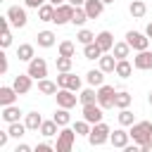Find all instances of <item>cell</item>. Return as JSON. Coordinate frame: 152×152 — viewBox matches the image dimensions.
Here are the masks:
<instances>
[{
    "label": "cell",
    "instance_id": "obj_25",
    "mask_svg": "<svg viewBox=\"0 0 152 152\" xmlns=\"http://www.w3.org/2000/svg\"><path fill=\"white\" fill-rule=\"evenodd\" d=\"M36 38H38V45H40V48H52V45L57 43V36H55L52 31H48V28H45V31H38Z\"/></svg>",
    "mask_w": 152,
    "mask_h": 152
},
{
    "label": "cell",
    "instance_id": "obj_44",
    "mask_svg": "<svg viewBox=\"0 0 152 152\" xmlns=\"http://www.w3.org/2000/svg\"><path fill=\"white\" fill-rule=\"evenodd\" d=\"M7 66H10V64H7V55H5V52H0V74H5V71H7Z\"/></svg>",
    "mask_w": 152,
    "mask_h": 152
},
{
    "label": "cell",
    "instance_id": "obj_22",
    "mask_svg": "<svg viewBox=\"0 0 152 152\" xmlns=\"http://www.w3.org/2000/svg\"><path fill=\"white\" fill-rule=\"evenodd\" d=\"M97 62H100V69H102L104 74H114V69H116V62H119V59H116L114 55H107V52H104Z\"/></svg>",
    "mask_w": 152,
    "mask_h": 152
},
{
    "label": "cell",
    "instance_id": "obj_2",
    "mask_svg": "<svg viewBox=\"0 0 152 152\" xmlns=\"http://www.w3.org/2000/svg\"><path fill=\"white\" fill-rule=\"evenodd\" d=\"M128 133H131L135 145H142V142L152 140V121H135Z\"/></svg>",
    "mask_w": 152,
    "mask_h": 152
},
{
    "label": "cell",
    "instance_id": "obj_41",
    "mask_svg": "<svg viewBox=\"0 0 152 152\" xmlns=\"http://www.w3.org/2000/svg\"><path fill=\"white\" fill-rule=\"evenodd\" d=\"M0 45H2V50L12 45V33H10V31H2V38H0Z\"/></svg>",
    "mask_w": 152,
    "mask_h": 152
},
{
    "label": "cell",
    "instance_id": "obj_12",
    "mask_svg": "<svg viewBox=\"0 0 152 152\" xmlns=\"http://www.w3.org/2000/svg\"><path fill=\"white\" fill-rule=\"evenodd\" d=\"M133 66L140 69V71H152V52L150 50H140L133 57Z\"/></svg>",
    "mask_w": 152,
    "mask_h": 152
},
{
    "label": "cell",
    "instance_id": "obj_47",
    "mask_svg": "<svg viewBox=\"0 0 152 152\" xmlns=\"http://www.w3.org/2000/svg\"><path fill=\"white\" fill-rule=\"evenodd\" d=\"M14 152H31V147H28L26 142H19V145L14 147Z\"/></svg>",
    "mask_w": 152,
    "mask_h": 152
},
{
    "label": "cell",
    "instance_id": "obj_10",
    "mask_svg": "<svg viewBox=\"0 0 152 152\" xmlns=\"http://www.w3.org/2000/svg\"><path fill=\"white\" fill-rule=\"evenodd\" d=\"M81 112H83V119H86V121H90V124H100V121H102V116H104V114H102L104 109H102L97 102L83 104V109H81Z\"/></svg>",
    "mask_w": 152,
    "mask_h": 152
},
{
    "label": "cell",
    "instance_id": "obj_11",
    "mask_svg": "<svg viewBox=\"0 0 152 152\" xmlns=\"http://www.w3.org/2000/svg\"><path fill=\"white\" fill-rule=\"evenodd\" d=\"M33 76L31 74H19V76H14V81H12V86H14V90L19 93V95H26L28 90H31V86H33Z\"/></svg>",
    "mask_w": 152,
    "mask_h": 152
},
{
    "label": "cell",
    "instance_id": "obj_52",
    "mask_svg": "<svg viewBox=\"0 0 152 152\" xmlns=\"http://www.w3.org/2000/svg\"><path fill=\"white\" fill-rule=\"evenodd\" d=\"M147 102H150V104H152V90H150V95H147Z\"/></svg>",
    "mask_w": 152,
    "mask_h": 152
},
{
    "label": "cell",
    "instance_id": "obj_29",
    "mask_svg": "<svg viewBox=\"0 0 152 152\" xmlns=\"http://www.w3.org/2000/svg\"><path fill=\"white\" fill-rule=\"evenodd\" d=\"M78 102L81 104H90V102H97V90L90 86V88H83L78 90Z\"/></svg>",
    "mask_w": 152,
    "mask_h": 152
},
{
    "label": "cell",
    "instance_id": "obj_27",
    "mask_svg": "<svg viewBox=\"0 0 152 152\" xmlns=\"http://www.w3.org/2000/svg\"><path fill=\"white\" fill-rule=\"evenodd\" d=\"M133 69H135V66H133L128 59H119V62H116V69H114V74H116V76H121V78H131Z\"/></svg>",
    "mask_w": 152,
    "mask_h": 152
},
{
    "label": "cell",
    "instance_id": "obj_6",
    "mask_svg": "<svg viewBox=\"0 0 152 152\" xmlns=\"http://www.w3.org/2000/svg\"><path fill=\"white\" fill-rule=\"evenodd\" d=\"M7 19L12 21V26H14V28H24V26H26V21H28L26 10H24V7H19V5L7 7Z\"/></svg>",
    "mask_w": 152,
    "mask_h": 152
},
{
    "label": "cell",
    "instance_id": "obj_16",
    "mask_svg": "<svg viewBox=\"0 0 152 152\" xmlns=\"http://www.w3.org/2000/svg\"><path fill=\"white\" fill-rule=\"evenodd\" d=\"M59 128H62V126H59L55 119H48V121L43 119V124H40L38 133H40V135H45V138H52V135H57V133H59Z\"/></svg>",
    "mask_w": 152,
    "mask_h": 152
},
{
    "label": "cell",
    "instance_id": "obj_38",
    "mask_svg": "<svg viewBox=\"0 0 152 152\" xmlns=\"http://www.w3.org/2000/svg\"><path fill=\"white\" fill-rule=\"evenodd\" d=\"M74 52H76L74 40H62V43H59V55H64V57H74Z\"/></svg>",
    "mask_w": 152,
    "mask_h": 152
},
{
    "label": "cell",
    "instance_id": "obj_30",
    "mask_svg": "<svg viewBox=\"0 0 152 152\" xmlns=\"http://www.w3.org/2000/svg\"><path fill=\"white\" fill-rule=\"evenodd\" d=\"M131 102H133L131 93H126V90H116V97H114V107H116V109H126V107H131Z\"/></svg>",
    "mask_w": 152,
    "mask_h": 152
},
{
    "label": "cell",
    "instance_id": "obj_3",
    "mask_svg": "<svg viewBox=\"0 0 152 152\" xmlns=\"http://www.w3.org/2000/svg\"><path fill=\"white\" fill-rule=\"evenodd\" d=\"M76 135H78V133H76L74 128L62 126V128H59V133H57V145H55V150H57V152H69V150L74 147Z\"/></svg>",
    "mask_w": 152,
    "mask_h": 152
},
{
    "label": "cell",
    "instance_id": "obj_50",
    "mask_svg": "<svg viewBox=\"0 0 152 152\" xmlns=\"http://www.w3.org/2000/svg\"><path fill=\"white\" fill-rule=\"evenodd\" d=\"M145 33H147V36H150V38H152V21H150V24H147V28H145Z\"/></svg>",
    "mask_w": 152,
    "mask_h": 152
},
{
    "label": "cell",
    "instance_id": "obj_14",
    "mask_svg": "<svg viewBox=\"0 0 152 152\" xmlns=\"http://www.w3.org/2000/svg\"><path fill=\"white\" fill-rule=\"evenodd\" d=\"M21 114H24V112H21L17 104H7V107H2V112H0V116H2L5 124H14V121H19Z\"/></svg>",
    "mask_w": 152,
    "mask_h": 152
},
{
    "label": "cell",
    "instance_id": "obj_19",
    "mask_svg": "<svg viewBox=\"0 0 152 152\" xmlns=\"http://www.w3.org/2000/svg\"><path fill=\"white\" fill-rule=\"evenodd\" d=\"M128 12H131V17H133V19H142V17H145V12H147L145 0H131Z\"/></svg>",
    "mask_w": 152,
    "mask_h": 152
},
{
    "label": "cell",
    "instance_id": "obj_1",
    "mask_svg": "<svg viewBox=\"0 0 152 152\" xmlns=\"http://www.w3.org/2000/svg\"><path fill=\"white\" fill-rule=\"evenodd\" d=\"M109 135H112V128H109L104 121H100V124H93V128H90V133H88V142H90L93 147H100V145L109 142Z\"/></svg>",
    "mask_w": 152,
    "mask_h": 152
},
{
    "label": "cell",
    "instance_id": "obj_15",
    "mask_svg": "<svg viewBox=\"0 0 152 152\" xmlns=\"http://www.w3.org/2000/svg\"><path fill=\"white\" fill-rule=\"evenodd\" d=\"M17 97H19V93L14 90V86H2V88H0V104H2V107L14 104Z\"/></svg>",
    "mask_w": 152,
    "mask_h": 152
},
{
    "label": "cell",
    "instance_id": "obj_18",
    "mask_svg": "<svg viewBox=\"0 0 152 152\" xmlns=\"http://www.w3.org/2000/svg\"><path fill=\"white\" fill-rule=\"evenodd\" d=\"M86 12H88V17L90 19H97L100 14H102V10H104V2L102 0H86Z\"/></svg>",
    "mask_w": 152,
    "mask_h": 152
},
{
    "label": "cell",
    "instance_id": "obj_24",
    "mask_svg": "<svg viewBox=\"0 0 152 152\" xmlns=\"http://www.w3.org/2000/svg\"><path fill=\"white\" fill-rule=\"evenodd\" d=\"M24 124H26L28 131H38L40 124H43V116H40L38 112H26V114H24Z\"/></svg>",
    "mask_w": 152,
    "mask_h": 152
},
{
    "label": "cell",
    "instance_id": "obj_39",
    "mask_svg": "<svg viewBox=\"0 0 152 152\" xmlns=\"http://www.w3.org/2000/svg\"><path fill=\"white\" fill-rule=\"evenodd\" d=\"M81 86H83L81 76H76V74H71V71H69V78H66V88H69V90H74V93H78V90H81Z\"/></svg>",
    "mask_w": 152,
    "mask_h": 152
},
{
    "label": "cell",
    "instance_id": "obj_4",
    "mask_svg": "<svg viewBox=\"0 0 152 152\" xmlns=\"http://www.w3.org/2000/svg\"><path fill=\"white\" fill-rule=\"evenodd\" d=\"M114 97H116V90H114V86H107V83H102V86L97 88V104H100L102 109H112V107H114Z\"/></svg>",
    "mask_w": 152,
    "mask_h": 152
},
{
    "label": "cell",
    "instance_id": "obj_45",
    "mask_svg": "<svg viewBox=\"0 0 152 152\" xmlns=\"http://www.w3.org/2000/svg\"><path fill=\"white\" fill-rule=\"evenodd\" d=\"M10 138H12V135H10V131H0V147H5Z\"/></svg>",
    "mask_w": 152,
    "mask_h": 152
},
{
    "label": "cell",
    "instance_id": "obj_46",
    "mask_svg": "<svg viewBox=\"0 0 152 152\" xmlns=\"http://www.w3.org/2000/svg\"><path fill=\"white\" fill-rule=\"evenodd\" d=\"M50 150H55L50 142H40V145H36V152H50Z\"/></svg>",
    "mask_w": 152,
    "mask_h": 152
},
{
    "label": "cell",
    "instance_id": "obj_31",
    "mask_svg": "<svg viewBox=\"0 0 152 152\" xmlns=\"http://www.w3.org/2000/svg\"><path fill=\"white\" fill-rule=\"evenodd\" d=\"M38 19H40V21H52V19H55V5H52V2L40 5V7H38Z\"/></svg>",
    "mask_w": 152,
    "mask_h": 152
},
{
    "label": "cell",
    "instance_id": "obj_43",
    "mask_svg": "<svg viewBox=\"0 0 152 152\" xmlns=\"http://www.w3.org/2000/svg\"><path fill=\"white\" fill-rule=\"evenodd\" d=\"M45 2H48V0H24V5H26V7H31V10H38V7H40V5H45Z\"/></svg>",
    "mask_w": 152,
    "mask_h": 152
},
{
    "label": "cell",
    "instance_id": "obj_33",
    "mask_svg": "<svg viewBox=\"0 0 152 152\" xmlns=\"http://www.w3.org/2000/svg\"><path fill=\"white\" fill-rule=\"evenodd\" d=\"M71 66H74V57H64V55L55 57V69L57 71H71Z\"/></svg>",
    "mask_w": 152,
    "mask_h": 152
},
{
    "label": "cell",
    "instance_id": "obj_35",
    "mask_svg": "<svg viewBox=\"0 0 152 152\" xmlns=\"http://www.w3.org/2000/svg\"><path fill=\"white\" fill-rule=\"evenodd\" d=\"M7 131H10V135L12 138H21V135H26V124H21V121H14V124H7Z\"/></svg>",
    "mask_w": 152,
    "mask_h": 152
},
{
    "label": "cell",
    "instance_id": "obj_36",
    "mask_svg": "<svg viewBox=\"0 0 152 152\" xmlns=\"http://www.w3.org/2000/svg\"><path fill=\"white\" fill-rule=\"evenodd\" d=\"M119 124L121 126H133L135 124V114L126 107V109H119Z\"/></svg>",
    "mask_w": 152,
    "mask_h": 152
},
{
    "label": "cell",
    "instance_id": "obj_53",
    "mask_svg": "<svg viewBox=\"0 0 152 152\" xmlns=\"http://www.w3.org/2000/svg\"><path fill=\"white\" fill-rule=\"evenodd\" d=\"M102 2H104V5H112V2H114V0H102Z\"/></svg>",
    "mask_w": 152,
    "mask_h": 152
},
{
    "label": "cell",
    "instance_id": "obj_37",
    "mask_svg": "<svg viewBox=\"0 0 152 152\" xmlns=\"http://www.w3.org/2000/svg\"><path fill=\"white\" fill-rule=\"evenodd\" d=\"M93 40H95V33L88 31V28H81V31L76 33V43H81V45H88V43H93Z\"/></svg>",
    "mask_w": 152,
    "mask_h": 152
},
{
    "label": "cell",
    "instance_id": "obj_48",
    "mask_svg": "<svg viewBox=\"0 0 152 152\" xmlns=\"http://www.w3.org/2000/svg\"><path fill=\"white\" fill-rule=\"evenodd\" d=\"M140 150H142V152H152V140L142 142V145H140Z\"/></svg>",
    "mask_w": 152,
    "mask_h": 152
},
{
    "label": "cell",
    "instance_id": "obj_17",
    "mask_svg": "<svg viewBox=\"0 0 152 152\" xmlns=\"http://www.w3.org/2000/svg\"><path fill=\"white\" fill-rule=\"evenodd\" d=\"M95 43L102 48V52H109V50L114 48V36H112L109 31H100V33L95 36Z\"/></svg>",
    "mask_w": 152,
    "mask_h": 152
},
{
    "label": "cell",
    "instance_id": "obj_8",
    "mask_svg": "<svg viewBox=\"0 0 152 152\" xmlns=\"http://www.w3.org/2000/svg\"><path fill=\"white\" fill-rule=\"evenodd\" d=\"M26 74H31L36 81H40V78H48V62H45L43 57H33V59L28 62V69H26Z\"/></svg>",
    "mask_w": 152,
    "mask_h": 152
},
{
    "label": "cell",
    "instance_id": "obj_42",
    "mask_svg": "<svg viewBox=\"0 0 152 152\" xmlns=\"http://www.w3.org/2000/svg\"><path fill=\"white\" fill-rule=\"evenodd\" d=\"M66 78H69V71H59L57 74V86L59 88H66Z\"/></svg>",
    "mask_w": 152,
    "mask_h": 152
},
{
    "label": "cell",
    "instance_id": "obj_5",
    "mask_svg": "<svg viewBox=\"0 0 152 152\" xmlns=\"http://www.w3.org/2000/svg\"><path fill=\"white\" fill-rule=\"evenodd\" d=\"M126 43H128L135 52H140V50H147V48H150V36H147V33H140V31H128V33H126Z\"/></svg>",
    "mask_w": 152,
    "mask_h": 152
},
{
    "label": "cell",
    "instance_id": "obj_28",
    "mask_svg": "<svg viewBox=\"0 0 152 152\" xmlns=\"http://www.w3.org/2000/svg\"><path fill=\"white\" fill-rule=\"evenodd\" d=\"M38 90H40L43 95H55V93L59 90V86H57V81H50V78H40V81H38Z\"/></svg>",
    "mask_w": 152,
    "mask_h": 152
},
{
    "label": "cell",
    "instance_id": "obj_13",
    "mask_svg": "<svg viewBox=\"0 0 152 152\" xmlns=\"http://www.w3.org/2000/svg\"><path fill=\"white\" fill-rule=\"evenodd\" d=\"M128 140H131V133L124 131V128H116V131H112V135H109V142H112L114 147H119V150H124V147L128 145Z\"/></svg>",
    "mask_w": 152,
    "mask_h": 152
},
{
    "label": "cell",
    "instance_id": "obj_51",
    "mask_svg": "<svg viewBox=\"0 0 152 152\" xmlns=\"http://www.w3.org/2000/svg\"><path fill=\"white\" fill-rule=\"evenodd\" d=\"M48 2H52V5L57 7V5H62V2H66V0H48Z\"/></svg>",
    "mask_w": 152,
    "mask_h": 152
},
{
    "label": "cell",
    "instance_id": "obj_26",
    "mask_svg": "<svg viewBox=\"0 0 152 152\" xmlns=\"http://www.w3.org/2000/svg\"><path fill=\"white\" fill-rule=\"evenodd\" d=\"M104 52H102V48L93 40V43H88V45H83V57L86 59H100Z\"/></svg>",
    "mask_w": 152,
    "mask_h": 152
},
{
    "label": "cell",
    "instance_id": "obj_7",
    "mask_svg": "<svg viewBox=\"0 0 152 152\" xmlns=\"http://www.w3.org/2000/svg\"><path fill=\"white\" fill-rule=\"evenodd\" d=\"M74 5H69V2H62V5H57L55 7V19H52V24H57V26H62V24H69L71 21V17H74Z\"/></svg>",
    "mask_w": 152,
    "mask_h": 152
},
{
    "label": "cell",
    "instance_id": "obj_49",
    "mask_svg": "<svg viewBox=\"0 0 152 152\" xmlns=\"http://www.w3.org/2000/svg\"><path fill=\"white\" fill-rule=\"evenodd\" d=\"M69 5H74V7H83L86 5V0H66Z\"/></svg>",
    "mask_w": 152,
    "mask_h": 152
},
{
    "label": "cell",
    "instance_id": "obj_32",
    "mask_svg": "<svg viewBox=\"0 0 152 152\" xmlns=\"http://www.w3.org/2000/svg\"><path fill=\"white\" fill-rule=\"evenodd\" d=\"M52 119H55L59 126H69V124H71V114H69L66 107H57V112L52 114Z\"/></svg>",
    "mask_w": 152,
    "mask_h": 152
},
{
    "label": "cell",
    "instance_id": "obj_9",
    "mask_svg": "<svg viewBox=\"0 0 152 152\" xmlns=\"http://www.w3.org/2000/svg\"><path fill=\"white\" fill-rule=\"evenodd\" d=\"M55 97H57V107H66V109L76 107V100H78V95H74V90H69V88H59L55 93Z\"/></svg>",
    "mask_w": 152,
    "mask_h": 152
},
{
    "label": "cell",
    "instance_id": "obj_21",
    "mask_svg": "<svg viewBox=\"0 0 152 152\" xmlns=\"http://www.w3.org/2000/svg\"><path fill=\"white\" fill-rule=\"evenodd\" d=\"M17 57H19V62H31L33 57H36V52H33V45L31 43H21L19 48H17Z\"/></svg>",
    "mask_w": 152,
    "mask_h": 152
},
{
    "label": "cell",
    "instance_id": "obj_23",
    "mask_svg": "<svg viewBox=\"0 0 152 152\" xmlns=\"http://www.w3.org/2000/svg\"><path fill=\"white\" fill-rule=\"evenodd\" d=\"M86 81H88V86L100 88V86L104 83V71H102V69H90V71L86 74Z\"/></svg>",
    "mask_w": 152,
    "mask_h": 152
},
{
    "label": "cell",
    "instance_id": "obj_40",
    "mask_svg": "<svg viewBox=\"0 0 152 152\" xmlns=\"http://www.w3.org/2000/svg\"><path fill=\"white\" fill-rule=\"evenodd\" d=\"M90 128H93V124H90V121H86V119H81V121H76V124H74V131H76L78 135H86V138H88Z\"/></svg>",
    "mask_w": 152,
    "mask_h": 152
},
{
    "label": "cell",
    "instance_id": "obj_20",
    "mask_svg": "<svg viewBox=\"0 0 152 152\" xmlns=\"http://www.w3.org/2000/svg\"><path fill=\"white\" fill-rule=\"evenodd\" d=\"M131 45L126 43V40H121V43H114V48H112V55L116 57V59H128L131 57Z\"/></svg>",
    "mask_w": 152,
    "mask_h": 152
},
{
    "label": "cell",
    "instance_id": "obj_34",
    "mask_svg": "<svg viewBox=\"0 0 152 152\" xmlns=\"http://www.w3.org/2000/svg\"><path fill=\"white\" fill-rule=\"evenodd\" d=\"M88 19H90V17H88L86 7H76V10H74V17H71V24H74V26H83Z\"/></svg>",
    "mask_w": 152,
    "mask_h": 152
}]
</instances>
